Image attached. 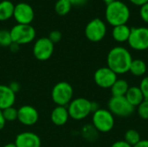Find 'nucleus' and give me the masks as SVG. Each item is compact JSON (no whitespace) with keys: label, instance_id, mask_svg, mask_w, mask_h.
Listing matches in <instances>:
<instances>
[{"label":"nucleus","instance_id":"1","mask_svg":"<svg viewBox=\"0 0 148 147\" xmlns=\"http://www.w3.org/2000/svg\"><path fill=\"white\" fill-rule=\"evenodd\" d=\"M133 58L131 53L124 47L117 46L110 49L107 56L108 66L113 72L124 75L129 72Z\"/></svg>","mask_w":148,"mask_h":147},{"label":"nucleus","instance_id":"2","mask_svg":"<svg viewBox=\"0 0 148 147\" xmlns=\"http://www.w3.org/2000/svg\"><path fill=\"white\" fill-rule=\"evenodd\" d=\"M105 16L113 27L127 24L130 18V10L125 3L115 0L107 5Z\"/></svg>","mask_w":148,"mask_h":147},{"label":"nucleus","instance_id":"3","mask_svg":"<svg viewBox=\"0 0 148 147\" xmlns=\"http://www.w3.org/2000/svg\"><path fill=\"white\" fill-rule=\"evenodd\" d=\"M67 108L69 118L77 121L82 120L92 113V101L83 97H78L73 99Z\"/></svg>","mask_w":148,"mask_h":147},{"label":"nucleus","instance_id":"4","mask_svg":"<svg viewBox=\"0 0 148 147\" xmlns=\"http://www.w3.org/2000/svg\"><path fill=\"white\" fill-rule=\"evenodd\" d=\"M73 87L67 81H60L56 83L51 91V99L56 106L68 107L73 100Z\"/></svg>","mask_w":148,"mask_h":147},{"label":"nucleus","instance_id":"5","mask_svg":"<svg viewBox=\"0 0 148 147\" xmlns=\"http://www.w3.org/2000/svg\"><path fill=\"white\" fill-rule=\"evenodd\" d=\"M114 116L108 109L100 108L95 113H93L92 125L99 133H109L114 127Z\"/></svg>","mask_w":148,"mask_h":147},{"label":"nucleus","instance_id":"6","mask_svg":"<svg viewBox=\"0 0 148 147\" xmlns=\"http://www.w3.org/2000/svg\"><path fill=\"white\" fill-rule=\"evenodd\" d=\"M108 110L112 113L114 116L127 118L131 116L135 107H133L126 97H111L108 103Z\"/></svg>","mask_w":148,"mask_h":147},{"label":"nucleus","instance_id":"7","mask_svg":"<svg viewBox=\"0 0 148 147\" xmlns=\"http://www.w3.org/2000/svg\"><path fill=\"white\" fill-rule=\"evenodd\" d=\"M12 42L23 45L31 42L36 37V30L30 24H16L10 30Z\"/></svg>","mask_w":148,"mask_h":147},{"label":"nucleus","instance_id":"8","mask_svg":"<svg viewBox=\"0 0 148 147\" xmlns=\"http://www.w3.org/2000/svg\"><path fill=\"white\" fill-rule=\"evenodd\" d=\"M127 42L129 46L134 50L143 51L148 49V28H131V33Z\"/></svg>","mask_w":148,"mask_h":147},{"label":"nucleus","instance_id":"9","mask_svg":"<svg viewBox=\"0 0 148 147\" xmlns=\"http://www.w3.org/2000/svg\"><path fill=\"white\" fill-rule=\"evenodd\" d=\"M107 26L100 18L91 20L85 28V36L92 42H101L106 36Z\"/></svg>","mask_w":148,"mask_h":147},{"label":"nucleus","instance_id":"10","mask_svg":"<svg viewBox=\"0 0 148 147\" xmlns=\"http://www.w3.org/2000/svg\"><path fill=\"white\" fill-rule=\"evenodd\" d=\"M54 53V43L48 37H42L36 41L33 47V55L38 61L49 60Z\"/></svg>","mask_w":148,"mask_h":147},{"label":"nucleus","instance_id":"11","mask_svg":"<svg viewBox=\"0 0 148 147\" xmlns=\"http://www.w3.org/2000/svg\"><path fill=\"white\" fill-rule=\"evenodd\" d=\"M117 75L108 67H101L94 74L95 83L101 88H111L117 80Z\"/></svg>","mask_w":148,"mask_h":147},{"label":"nucleus","instance_id":"12","mask_svg":"<svg viewBox=\"0 0 148 147\" xmlns=\"http://www.w3.org/2000/svg\"><path fill=\"white\" fill-rule=\"evenodd\" d=\"M13 16L18 24H30L35 13L33 8L27 3H19L15 5Z\"/></svg>","mask_w":148,"mask_h":147},{"label":"nucleus","instance_id":"13","mask_svg":"<svg viewBox=\"0 0 148 147\" xmlns=\"http://www.w3.org/2000/svg\"><path fill=\"white\" fill-rule=\"evenodd\" d=\"M39 120L37 110L30 105H23L17 109V120L23 126H33Z\"/></svg>","mask_w":148,"mask_h":147},{"label":"nucleus","instance_id":"14","mask_svg":"<svg viewBox=\"0 0 148 147\" xmlns=\"http://www.w3.org/2000/svg\"><path fill=\"white\" fill-rule=\"evenodd\" d=\"M16 147H41L40 137L32 132H23L16 135L15 139Z\"/></svg>","mask_w":148,"mask_h":147},{"label":"nucleus","instance_id":"15","mask_svg":"<svg viewBox=\"0 0 148 147\" xmlns=\"http://www.w3.org/2000/svg\"><path fill=\"white\" fill-rule=\"evenodd\" d=\"M16 101V94L7 85L0 84V109L3 110L13 107Z\"/></svg>","mask_w":148,"mask_h":147},{"label":"nucleus","instance_id":"16","mask_svg":"<svg viewBox=\"0 0 148 147\" xmlns=\"http://www.w3.org/2000/svg\"><path fill=\"white\" fill-rule=\"evenodd\" d=\"M50 119L54 125L57 126H64L69 119V114L67 107L56 106L51 112Z\"/></svg>","mask_w":148,"mask_h":147},{"label":"nucleus","instance_id":"17","mask_svg":"<svg viewBox=\"0 0 148 147\" xmlns=\"http://www.w3.org/2000/svg\"><path fill=\"white\" fill-rule=\"evenodd\" d=\"M125 97L128 101V102L134 107H137L145 100L140 87H134V86L129 88Z\"/></svg>","mask_w":148,"mask_h":147},{"label":"nucleus","instance_id":"18","mask_svg":"<svg viewBox=\"0 0 148 147\" xmlns=\"http://www.w3.org/2000/svg\"><path fill=\"white\" fill-rule=\"evenodd\" d=\"M130 33L131 28H129L127 24H123L114 27L112 30V36L114 40L118 42H125L128 41Z\"/></svg>","mask_w":148,"mask_h":147},{"label":"nucleus","instance_id":"19","mask_svg":"<svg viewBox=\"0 0 148 147\" xmlns=\"http://www.w3.org/2000/svg\"><path fill=\"white\" fill-rule=\"evenodd\" d=\"M128 82L124 79H117L114 84L111 87V94L113 97H125L129 89Z\"/></svg>","mask_w":148,"mask_h":147},{"label":"nucleus","instance_id":"20","mask_svg":"<svg viewBox=\"0 0 148 147\" xmlns=\"http://www.w3.org/2000/svg\"><path fill=\"white\" fill-rule=\"evenodd\" d=\"M15 5L9 0L0 2V21H7L13 16Z\"/></svg>","mask_w":148,"mask_h":147},{"label":"nucleus","instance_id":"21","mask_svg":"<svg viewBox=\"0 0 148 147\" xmlns=\"http://www.w3.org/2000/svg\"><path fill=\"white\" fill-rule=\"evenodd\" d=\"M147 63L140 59H135L132 61V63L130 65V68H129V72L136 76V77H140L145 75V74L147 73Z\"/></svg>","mask_w":148,"mask_h":147},{"label":"nucleus","instance_id":"22","mask_svg":"<svg viewBox=\"0 0 148 147\" xmlns=\"http://www.w3.org/2000/svg\"><path fill=\"white\" fill-rule=\"evenodd\" d=\"M99 132L95 129V127L92 124L85 125L82 129V135L85 139V140L89 142H94L98 138Z\"/></svg>","mask_w":148,"mask_h":147},{"label":"nucleus","instance_id":"23","mask_svg":"<svg viewBox=\"0 0 148 147\" xmlns=\"http://www.w3.org/2000/svg\"><path fill=\"white\" fill-rule=\"evenodd\" d=\"M124 140L131 146H134L141 140L140 134L135 129H129L124 134Z\"/></svg>","mask_w":148,"mask_h":147},{"label":"nucleus","instance_id":"24","mask_svg":"<svg viewBox=\"0 0 148 147\" xmlns=\"http://www.w3.org/2000/svg\"><path fill=\"white\" fill-rule=\"evenodd\" d=\"M72 4L69 0H58L55 4V10L60 16L67 15L71 10Z\"/></svg>","mask_w":148,"mask_h":147},{"label":"nucleus","instance_id":"25","mask_svg":"<svg viewBox=\"0 0 148 147\" xmlns=\"http://www.w3.org/2000/svg\"><path fill=\"white\" fill-rule=\"evenodd\" d=\"M3 115L5 121L12 122V121L17 120V109L15 108L14 107H10L6 109H3Z\"/></svg>","mask_w":148,"mask_h":147},{"label":"nucleus","instance_id":"26","mask_svg":"<svg viewBox=\"0 0 148 147\" xmlns=\"http://www.w3.org/2000/svg\"><path fill=\"white\" fill-rule=\"evenodd\" d=\"M12 42H12L10 31L7 29H1L0 30V46L10 47Z\"/></svg>","mask_w":148,"mask_h":147},{"label":"nucleus","instance_id":"27","mask_svg":"<svg viewBox=\"0 0 148 147\" xmlns=\"http://www.w3.org/2000/svg\"><path fill=\"white\" fill-rule=\"evenodd\" d=\"M137 113L140 119L144 120H148V101L144 100L138 107Z\"/></svg>","mask_w":148,"mask_h":147},{"label":"nucleus","instance_id":"28","mask_svg":"<svg viewBox=\"0 0 148 147\" xmlns=\"http://www.w3.org/2000/svg\"><path fill=\"white\" fill-rule=\"evenodd\" d=\"M139 87H140V90L142 92V94L144 96V99L148 101V76L144 77L141 80Z\"/></svg>","mask_w":148,"mask_h":147},{"label":"nucleus","instance_id":"29","mask_svg":"<svg viewBox=\"0 0 148 147\" xmlns=\"http://www.w3.org/2000/svg\"><path fill=\"white\" fill-rule=\"evenodd\" d=\"M62 33L59 31V30H53L49 33V39L55 44V43H57L59 42L61 40H62Z\"/></svg>","mask_w":148,"mask_h":147},{"label":"nucleus","instance_id":"30","mask_svg":"<svg viewBox=\"0 0 148 147\" xmlns=\"http://www.w3.org/2000/svg\"><path fill=\"white\" fill-rule=\"evenodd\" d=\"M140 16L145 23H148V3L140 7Z\"/></svg>","mask_w":148,"mask_h":147},{"label":"nucleus","instance_id":"31","mask_svg":"<svg viewBox=\"0 0 148 147\" xmlns=\"http://www.w3.org/2000/svg\"><path fill=\"white\" fill-rule=\"evenodd\" d=\"M9 88L11 89V91H13L16 94V93L19 92V90L21 89V85L17 81H11L9 85Z\"/></svg>","mask_w":148,"mask_h":147},{"label":"nucleus","instance_id":"32","mask_svg":"<svg viewBox=\"0 0 148 147\" xmlns=\"http://www.w3.org/2000/svg\"><path fill=\"white\" fill-rule=\"evenodd\" d=\"M110 147H133L131 146L128 143H127L124 139L123 140H118L115 141L114 143L112 144V146Z\"/></svg>","mask_w":148,"mask_h":147},{"label":"nucleus","instance_id":"33","mask_svg":"<svg viewBox=\"0 0 148 147\" xmlns=\"http://www.w3.org/2000/svg\"><path fill=\"white\" fill-rule=\"evenodd\" d=\"M129 1L133 4H134L136 6H140V7L143 6L144 4H146V3H148V0H129Z\"/></svg>","mask_w":148,"mask_h":147},{"label":"nucleus","instance_id":"34","mask_svg":"<svg viewBox=\"0 0 148 147\" xmlns=\"http://www.w3.org/2000/svg\"><path fill=\"white\" fill-rule=\"evenodd\" d=\"M5 123H6V121H5L3 115V110L0 109V130H2L4 127Z\"/></svg>","mask_w":148,"mask_h":147},{"label":"nucleus","instance_id":"35","mask_svg":"<svg viewBox=\"0 0 148 147\" xmlns=\"http://www.w3.org/2000/svg\"><path fill=\"white\" fill-rule=\"evenodd\" d=\"M133 147H148V139H141L137 145Z\"/></svg>","mask_w":148,"mask_h":147},{"label":"nucleus","instance_id":"36","mask_svg":"<svg viewBox=\"0 0 148 147\" xmlns=\"http://www.w3.org/2000/svg\"><path fill=\"white\" fill-rule=\"evenodd\" d=\"M19 47H20V45H18V44H16L15 42H12L10 44V49L11 52L16 53V52H17L19 50Z\"/></svg>","mask_w":148,"mask_h":147},{"label":"nucleus","instance_id":"37","mask_svg":"<svg viewBox=\"0 0 148 147\" xmlns=\"http://www.w3.org/2000/svg\"><path fill=\"white\" fill-rule=\"evenodd\" d=\"M72 5H82L85 3L86 0H69Z\"/></svg>","mask_w":148,"mask_h":147},{"label":"nucleus","instance_id":"38","mask_svg":"<svg viewBox=\"0 0 148 147\" xmlns=\"http://www.w3.org/2000/svg\"><path fill=\"white\" fill-rule=\"evenodd\" d=\"M98 109H100L98 103L97 102H95V101H92V113H95Z\"/></svg>","mask_w":148,"mask_h":147},{"label":"nucleus","instance_id":"39","mask_svg":"<svg viewBox=\"0 0 148 147\" xmlns=\"http://www.w3.org/2000/svg\"><path fill=\"white\" fill-rule=\"evenodd\" d=\"M3 147H16V146L15 145V143H8V144L4 145Z\"/></svg>","mask_w":148,"mask_h":147},{"label":"nucleus","instance_id":"40","mask_svg":"<svg viewBox=\"0 0 148 147\" xmlns=\"http://www.w3.org/2000/svg\"><path fill=\"white\" fill-rule=\"evenodd\" d=\"M102 1H103V2H104V3H105L107 5H108V4L111 3L112 2H114V1H115V0H102Z\"/></svg>","mask_w":148,"mask_h":147}]
</instances>
